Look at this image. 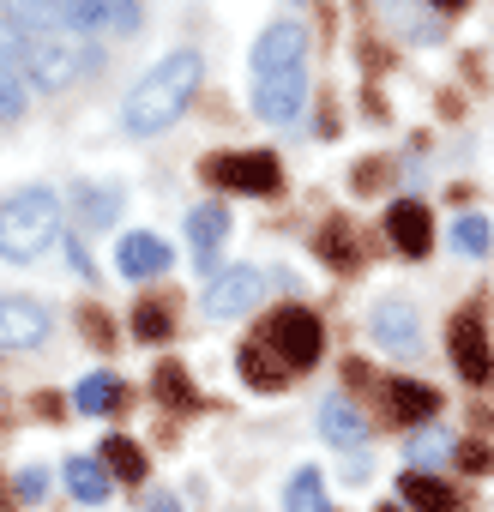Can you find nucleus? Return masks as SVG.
<instances>
[{"mask_svg":"<svg viewBox=\"0 0 494 512\" xmlns=\"http://www.w3.org/2000/svg\"><path fill=\"white\" fill-rule=\"evenodd\" d=\"M193 91H199V55H193V49H175V55H163V61L127 91L121 127H127L133 139H151V133H163V127L181 121V109L193 103Z\"/></svg>","mask_w":494,"mask_h":512,"instance_id":"obj_1","label":"nucleus"},{"mask_svg":"<svg viewBox=\"0 0 494 512\" xmlns=\"http://www.w3.org/2000/svg\"><path fill=\"white\" fill-rule=\"evenodd\" d=\"M55 235H61V199L49 187H19L0 199V260L31 266L55 247Z\"/></svg>","mask_w":494,"mask_h":512,"instance_id":"obj_2","label":"nucleus"},{"mask_svg":"<svg viewBox=\"0 0 494 512\" xmlns=\"http://www.w3.org/2000/svg\"><path fill=\"white\" fill-rule=\"evenodd\" d=\"M19 61L31 91H67L79 73L97 67V49H85L73 31H49V37H19Z\"/></svg>","mask_w":494,"mask_h":512,"instance_id":"obj_3","label":"nucleus"},{"mask_svg":"<svg viewBox=\"0 0 494 512\" xmlns=\"http://www.w3.org/2000/svg\"><path fill=\"white\" fill-rule=\"evenodd\" d=\"M284 368H314L320 362V350H326V326H320V314L314 308H278L272 320H266V338H260Z\"/></svg>","mask_w":494,"mask_h":512,"instance_id":"obj_4","label":"nucleus"},{"mask_svg":"<svg viewBox=\"0 0 494 512\" xmlns=\"http://www.w3.org/2000/svg\"><path fill=\"white\" fill-rule=\"evenodd\" d=\"M205 181L211 187H229V193H247V199H266L284 187V169L272 151H229V157H205Z\"/></svg>","mask_w":494,"mask_h":512,"instance_id":"obj_5","label":"nucleus"},{"mask_svg":"<svg viewBox=\"0 0 494 512\" xmlns=\"http://www.w3.org/2000/svg\"><path fill=\"white\" fill-rule=\"evenodd\" d=\"M302 103H308V73H302V67L254 73V115H260V121L284 127V121H296V115H302Z\"/></svg>","mask_w":494,"mask_h":512,"instance_id":"obj_6","label":"nucleus"},{"mask_svg":"<svg viewBox=\"0 0 494 512\" xmlns=\"http://www.w3.org/2000/svg\"><path fill=\"white\" fill-rule=\"evenodd\" d=\"M49 338V308L31 296H0V356L37 350Z\"/></svg>","mask_w":494,"mask_h":512,"instance_id":"obj_7","label":"nucleus"},{"mask_svg":"<svg viewBox=\"0 0 494 512\" xmlns=\"http://www.w3.org/2000/svg\"><path fill=\"white\" fill-rule=\"evenodd\" d=\"M266 296V278L254 272V266H229V272H217L211 284H205V314L211 320H235V314H247Z\"/></svg>","mask_w":494,"mask_h":512,"instance_id":"obj_8","label":"nucleus"},{"mask_svg":"<svg viewBox=\"0 0 494 512\" xmlns=\"http://www.w3.org/2000/svg\"><path fill=\"white\" fill-rule=\"evenodd\" d=\"M368 332H374V344H380L386 356H416V350H422L416 308H404V302H374V314H368Z\"/></svg>","mask_w":494,"mask_h":512,"instance_id":"obj_9","label":"nucleus"},{"mask_svg":"<svg viewBox=\"0 0 494 512\" xmlns=\"http://www.w3.org/2000/svg\"><path fill=\"white\" fill-rule=\"evenodd\" d=\"M446 350H452V368L470 380V386H488L494 380V350H488V332L476 326V320H452V338H446Z\"/></svg>","mask_w":494,"mask_h":512,"instance_id":"obj_10","label":"nucleus"},{"mask_svg":"<svg viewBox=\"0 0 494 512\" xmlns=\"http://www.w3.org/2000/svg\"><path fill=\"white\" fill-rule=\"evenodd\" d=\"M302 55H308V31H302L296 19H278V25H266V31H260V43H254V73L302 67Z\"/></svg>","mask_w":494,"mask_h":512,"instance_id":"obj_11","label":"nucleus"},{"mask_svg":"<svg viewBox=\"0 0 494 512\" xmlns=\"http://www.w3.org/2000/svg\"><path fill=\"white\" fill-rule=\"evenodd\" d=\"M31 103V79H25V61H19V37L0 25V127H13Z\"/></svg>","mask_w":494,"mask_h":512,"instance_id":"obj_12","label":"nucleus"},{"mask_svg":"<svg viewBox=\"0 0 494 512\" xmlns=\"http://www.w3.org/2000/svg\"><path fill=\"white\" fill-rule=\"evenodd\" d=\"M386 235H392L398 253L422 260V253L434 247V217H428V205H422V199H398V205L386 211Z\"/></svg>","mask_w":494,"mask_h":512,"instance_id":"obj_13","label":"nucleus"},{"mask_svg":"<svg viewBox=\"0 0 494 512\" xmlns=\"http://www.w3.org/2000/svg\"><path fill=\"white\" fill-rule=\"evenodd\" d=\"M187 235H193V266L211 272V266H217V247H223V235H229V211H223V199L193 205V211H187Z\"/></svg>","mask_w":494,"mask_h":512,"instance_id":"obj_14","label":"nucleus"},{"mask_svg":"<svg viewBox=\"0 0 494 512\" xmlns=\"http://www.w3.org/2000/svg\"><path fill=\"white\" fill-rule=\"evenodd\" d=\"M115 266H121V278H157V272H169V247L151 229H127L115 247Z\"/></svg>","mask_w":494,"mask_h":512,"instance_id":"obj_15","label":"nucleus"},{"mask_svg":"<svg viewBox=\"0 0 494 512\" xmlns=\"http://www.w3.org/2000/svg\"><path fill=\"white\" fill-rule=\"evenodd\" d=\"M0 25L13 37H49V31H61V13L49 0H0Z\"/></svg>","mask_w":494,"mask_h":512,"instance_id":"obj_16","label":"nucleus"},{"mask_svg":"<svg viewBox=\"0 0 494 512\" xmlns=\"http://www.w3.org/2000/svg\"><path fill=\"white\" fill-rule=\"evenodd\" d=\"M398 500H404L410 512H458V494H452L440 476H428V470L398 476Z\"/></svg>","mask_w":494,"mask_h":512,"instance_id":"obj_17","label":"nucleus"},{"mask_svg":"<svg viewBox=\"0 0 494 512\" xmlns=\"http://www.w3.org/2000/svg\"><path fill=\"white\" fill-rule=\"evenodd\" d=\"M73 217H79V235H91V229H109L115 217H121V187H79L73 193Z\"/></svg>","mask_w":494,"mask_h":512,"instance_id":"obj_18","label":"nucleus"},{"mask_svg":"<svg viewBox=\"0 0 494 512\" xmlns=\"http://www.w3.org/2000/svg\"><path fill=\"white\" fill-rule=\"evenodd\" d=\"M320 434H326L338 452H356V446L368 440V422H362L344 398H320Z\"/></svg>","mask_w":494,"mask_h":512,"instance_id":"obj_19","label":"nucleus"},{"mask_svg":"<svg viewBox=\"0 0 494 512\" xmlns=\"http://www.w3.org/2000/svg\"><path fill=\"white\" fill-rule=\"evenodd\" d=\"M235 368H241V380L254 386V392H284V386H290V380H284L290 368H284V362H278L266 344H247V350L235 356Z\"/></svg>","mask_w":494,"mask_h":512,"instance_id":"obj_20","label":"nucleus"},{"mask_svg":"<svg viewBox=\"0 0 494 512\" xmlns=\"http://www.w3.org/2000/svg\"><path fill=\"white\" fill-rule=\"evenodd\" d=\"M67 488H73V500H85V506H103L109 494H115V476L97 464V458H67Z\"/></svg>","mask_w":494,"mask_h":512,"instance_id":"obj_21","label":"nucleus"},{"mask_svg":"<svg viewBox=\"0 0 494 512\" xmlns=\"http://www.w3.org/2000/svg\"><path fill=\"white\" fill-rule=\"evenodd\" d=\"M434 410H440V392H434V386H422V380H392V416H398V422L416 428V422H428Z\"/></svg>","mask_w":494,"mask_h":512,"instance_id":"obj_22","label":"nucleus"},{"mask_svg":"<svg viewBox=\"0 0 494 512\" xmlns=\"http://www.w3.org/2000/svg\"><path fill=\"white\" fill-rule=\"evenodd\" d=\"M73 404H79L85 416H115V410H121V380H115V374H85V380L73 386Z\"/></svg>","mask_w":494,"mask_h":512,"instance_id":"obj_23","label":"nucleus"},{"mask_svg":"<svg viewBox=\"0 0 494 512\" xmlns=\"http://www.w3.org/2000/svg\"><path fill=\"white\" fill-rule=\"evenodd\" d=\"M97 464H103L115 482H145V452H139L127 434H109V440H103V452H97Z\"/></svg>","mask_w":494,"mask_h":512,"instance_id":"obj_24","label":"nucleus"},{"mask_svg":"<svg viewBox=\"0 0 494 512\" xmlns=\"http://www.w3.org/2000/svg\"><path fill=\"white\" fill-rule=\"evenodd\" d=\"M284 506H290V512H332V494H326L320 470H296L290 488H284Z\"/></svg>","mask_w":494,"mask_h":512,"instance_id":"obj_25","label":"nucleus"},{"mask_svg":"<svg viewBox=\"0 0 494 512\" xmlns=\"http://www.w3.org/2000/svg\"><path fill=\"white\" fill-rule=\"evenodd\" d=\"M452 247H458V253H470V260H482V253L494 247V223H488V217H476V211H470V217H458V223H452Z\"/></svg>","mask_w":494,"mask_h":512,"instance_id":"obj_26","label":"nucleus"},{"mask_svg":"<svg viewBox=\"0 0 494 512\" xmlns=\"http://www.w3.org/2000/svg\"><path fill=\"white\" fill-rule=\"evenodd\" d=\"M133 332H139V338H145V344H163V338H169V332H175V314H169V308H163V302H145V308H139V314H133Z\"/></svg>","mask_w":494,"mask_h":512,"instance_id":"obj_27","label":"nucleus"},{"mask_svg":"<svg viewBox=\"0 0 494 512\" xmlns=\"http://www.w3.org/2000/svg\"><path fill=\"white\" fill-rule=\"evenodd\" d=\"M139 0H109V7H103V31L109 37H127V31H139Z\"/></svg>","mask_w":494,"mask_h":512,"instance_id":"obj_28","label":"nucleus"},{"mask_svg":"<svg viewBox=\"0 0 494 512\" xmlns=\"http://www.w3.org/2000/svg\"><path fill=\"white\" fill-rule=\"evenodd\" d=\"M157 398H163V404H193V386H187V374L163 362V368H157Z\"/></svg>","mask_w":494,"mask_h":512,"instance_id":"obj_29","label":"nucleus"},{"mask_svg":"<svg viewBox=\"0 0 494 512\" xmlns=\"http://www.w3.org/2000/svg\"><path fill=\"white\" fill-rule=\"evenodd\" d=\"M13 488H19V500H43V494H49V470H37V464H31V470H19V482H13Z\"/></svg>","mask_w":494,"mask_h":512,"instance_id":"obj_30","label":"nucleus"},{"mask_svg":"<svg viewBox=\"0 0 494 512\" xmlns=\"http://www.w3.org/2000/svg\"><path fill=\"white\" fill-rule=\"evenodd\" d=\"M326 253H332L338 266H350V260H356V247H350V229H344V223H332V229H326Z\"/></svg>","mask_w":494,"mask_h":512,"instance_id":"obj_31","label":"nucleus"},{"mask_svg":"<svg viewBox=\"0 0 494 512\" xmlns=\"http://www.w3.org/2000/svg\"><path fill=\"white\" fill-rule=\"evenodd\" d=\"M458 464H464V470H488L494 452H488V446H458Z\"/></svg>","mask_w":494,"mask_h":512,"instance_id":"obj_32","label":"nucleus"},{"mask_svg":"<svg viewBox=\"0 0 494 512\" xmlns=\"http://www.w3.org/2000/svg\"><path fill=\"white\" fill-rule=\"evenodd\" d=\"M67 253H73V272H79V278H91V253H85V241H79V235H67Z\"/></svg>","mask_w":494,"mask_h":512,"instance_id":"obj_33","label":"nucleus"},{"mask_svg":"<svg viewBox=\"0 0 494 512\" xmlns=\"http://www.w3.org/2000/svg\"><path fill=\"white\" fill-rule=\"evenodd\" d=\"M151 512H181V500L175 494H151Z\"/></svg>","mask_w":494,"mask_h":512,"instance_id":"obj_34","label":"nucleus"},{"mask_svg":"<svg viewBox=\"0 0 494 512\" xmlns=\"http://www.w3.org/2000/svg\"><path fill=\"white\" fill-rule=\"evenodd\" d=\"M434 7H440V13H458V7H464V0H434Z\"/></svg>","mask_w":494,"mask_h":512,"instance_id":"obj_35","label":"nucleus"},{"mask_svg":"<svg viewBox=\"0 0 494 512\" xmlns=\"http://www.w3.org/2000/svg\"><path fill=\"white\" fill-rule=\"evenodd\" d=\"M49 7H55V13H61V7H67V0H49Z\"/></svg>","mask_w":494,"mask_h":512,"instance_id":"obj_36","label":"nucleus"},{"mask_svg":"<svg viewBox=\"0 0 494 512\" xmlns=\"http://www.w3.org/2000/svg\"><path fill=\"white\" fill-rule=\"evenodd\" d=\"M380 512H404V506H380Z\"/></svg>","mask_w":494,"mask_h":512,"instance_id":"obj_37","label":"nucleus"}]
</instances>
